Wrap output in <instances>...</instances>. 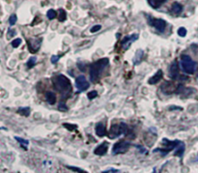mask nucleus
I'll use <instances>...</instances> for the list:
<instances>
[{"instance_id":"f257e3e1","label":"nucleus","mask_w":198,"mask_h":173,"mask_svg":"<svg viewBox=\"0 0 198 173\" xmlns=\"http://www.w3.org/2000/svg\"><path fill=\"white\" fill-rule=\"evenodd\" d=\"M53 85L55 89L61 94H70L72 91V84L70 79L63 75H58L52 79Z\"/></svg>"},{"instance_id":"f03ea898","label":"nucleus","mask_w":198,"mask_h":173,"mask_svg":"<svg viewBox=\"0 0 198 173\" xmlns=\"http://www.w3.org/2000/svg\"><path fill=\"white\" fill-rule=\"evenodd\" d=\"M108 63H109V61H108L107 58H103V59H100V60H98L97 62H95L94 64L91 65V67H90V78H91V81H93V82L98 81L100 72L103 71V69L104 67L107 66Z\"/></svg>"},{"instance_id":"7ed1b4c3","label":"nucleus","mask_w":198,"mask_h":173,"mask_svg":"<svg viewBox=\"0 0 198 173\" xmlns=\"http://www.w3.org/2000/svg\"><path fill=\"white\" fill-rule=\"evenodd\" d=\"M128 132V126L125 123H120V124L112 125L109 132H108V137L110 139H113L120 136L121 134H126Z\"/></svg>"},{"instance_id":"20e7f679","label":"nucleus","mask_w":198,"mask_h":173,"mask_svg":"<svg viewBox=\"0 0 198 173\" xmlns=\"http://www.w3.org/2000/svg\"><path fill=\"white\" fill-rule=\"evenodd\" d=\"M181 65H182L183 70L186 73H188V74H193L196 70V63L187 54L182 55Z\"/></svg>"},{"instance_id":"39448f33","label":"nucleus","mask_w":198,"mask_h":173,"mask_svg":"<svg viewBox=\"0 0 198 173\" xmlns=\"http://www.w3.org/2000/svg\"><path fill=\"white\" fill-rule=\"evenodd\" d=\"M131 147V143L129 141L126 140H121L115 143L113 148H112V154L113 155H119V154H124L126 153Z\"/></svg>"},{"instance_id":"423d86ee","label":"nucleus","mask_w":198,"mask_h":173,"mask_svg":"<svg viewBox=\"0 0 198 173\" xmlns=\"http://www.w3.org/2000/svg\"><path fill=\"white\" fill-rule=\"evenodd\" d=\"M76 85L79 91H85L88 89L89 82L87 81V79L84 76H77V78L76 79Z\"/></svg>"},{"instance_id":"0eeeda50","label":"nucleus","mask_w":198,"mask_h":173,"mask_svg":"<svg viewBox=\"0 0 198 173\" xmlns=\"http://www.w3.org/2000/svg\"><path fill=\"white\" fill-rule=\"evenodd\" d=\"M151 24L155 26V28L160 32H164L166 28V22L164 20H161V18H155L151 21Z\"/></svg>"},{"instance_id":"6e6552de","label":"nucleus","mask_w":198,"mask_h":173,"mask_svg":"<svg viewBox=\"0 0 198 173\" xmlns=\"http://www.w3.org/2000/svg\"><path fill=\"white\" fill-rule=\"evenodd\" d=\"M138 39V35L137 34H133V35L131 36H128L126 37L125 39L123 40V43H122V45H123V48L124 49H128L130 48V45L133 43V42H135Z\"/></svg>"},{"instance_id":"1a4fd4ad","label":"nucleus","mask_w":198,"mask_h":173,"mask_svg":"<svg viewBox=\"0 0 198 173\" xmlns=\"http://www.w3.org/2000/svg\"><path fill=\"white\" fill-rule=\"evenodd\" d=\"M179 75V66H178L177 61H174L169 68V76L171 78H176Z\"/></svg>"},{"instance_id":"9d476101","label":"nucleus","mask_w":198,"mask_h":173,"mask_svg":"<svg viewBox=\"0 0 198 173\" xmlns=\"http://www.w3.org/2000/svg\"><path fill=\"white\" fill-rule=\"evenodd\" d=\"M107 150H108V143L107 142H103V143L99 145L98 147L95 149L94 153L98 156H103V155H106V154Z\"/></svg>"},{"instance_id":"9b49d317","label":"nucleus","mask_w":198,"mask_h":173,"mask_svg":"<svg viewBox=\"0 0 198 173\" xmlns=\"http://www.w3.org/2000/svg\"><path fill=\"white\" fill-rule=\"evenodd\" d=\"M42 43V39H39V40H31L28 41V45H29V51L30 52L32 53H35L39 48H40V45Z\"/></svg>"},{"instance_id":"f8f14e48","label":"nucleus","mask_w":198,"mask_h":173,"mask_svg":"<svg viewBox=\"0 0 198 173\" xmlns=\"http://www.w3.org/2000/svg\"><path fill=\"white\" fill-rule=\"evenodd\" d=\"M96 133L97 136H100V137H103L106 134V127L103 124V123H98L96 126Z\"/></svg>"},{"instance_id":"ddd939ff","label":"nucleus","mask_w":198,"mask_h":173,"mask_svg":"<svg viewBox=\"0 0 198 173\" xmlns=\"http://www.w3.org/2000/svg\"><path fill=\"white\" fill-rule=\"evenodd\" d=\"M162 76H164V73H162V71L158 70L157 72V74L149 79V83L150 84H156V83H158L162 78Z\"/></svg>"},{"instance_id":"4468645a","label":"nucleus","mask_w":198,"mask_h":173,"mask_svg":"<svg viewBox=\"0 0 198 173\" xmlns=\"http://www.w3.org/2000/svg\"><path fill=\"white\" fill-rule=\"evenodd\" d=\"M182 11H183V6H182L180 3H177V2L173 3L171 7V13L173 15L178 16V15H180L182 13Z\"/></svg>"},{"instance_id":"2eb2a0df","label":"nucleus","mask_w":198,"mask_h":173,"mask_svg":"<svg viewBox=\"0 0 198 173\" xmlns=\"http://www.w3.org/2000/svg\"><path fill=\"white\" fill-rule=\"evenodd\" d=\"M175 153H174V156H177V157H182L183 156V154L185 152V144L184 142H180L179 145L177 146V147L175 148Z\"/></svg>"},{"instance_id":"dca6fc26","label":"nucleus","mask_w":198,"mask_h":173,"mask_svg":"<svg viewBox=\"0 0 198 173\" xmlns=\"http://www.w3.org/2000/svg\"><path fill=\"white\" fill-rule=\"evenodd\" d=\"M45 99L49 105H54L56 103V96L52 92H46L45 94Z\"/></svg>"},{"instance_id":"f3484780","label":"nucleus","mask_w":198,"mask_h":173,"mask_svg":"<svg viewBox=\"0 0 198 173\" xmlns=\"http://www.w3.org/2000/svg\"><path fill=\"white\" fill-rule=\"evenodd\" d=\"M15 139L17 140L22 148H24L25 150H27V147H28V144H29V141L26 140V139H23L21 137H18V136H15Z\"/></svg>"},{"instance_id":"a211bd4d","label":"nucleus","mask_w":198,"mask_h":173,"mask_svg":"<svg viewBox=\"0 0 198 173\" xmlns=\"http://www.w3.org/2000/svg\"><path fill=\"white\" fill-rule=\"evenodd\" d=\"M148 1L153 8H158V7H161L162 4H164L166 0H148Z\"/></svg>"},{"instance_id":"6ab92c4d","label":"nucleus","mask_w":198,"mask_h":173,"mask_svg":"<svg viewBox=\"0 0 198 173\" xmlns=\"http://www.w3.org/2000/svg\"><path fill=\"white\" fill-rule=\"evenodd\" d=\"M18 112L21 114V115H23V116H29V113H30V108L29 107H21V108H18Z\"/></svg>"},{"instance_id":"aec40b11","label":"nucleus","mask_w":198,"mask_h":173,"mask_svg":"<svg viewBox=\"0 0 198 173\" xmlns=\"http://www.w3.org/2000/svg\"><path fill=\"white\" fill-rule=\"evenodd\" d=\"M36 61H37V58L35 56H32L31 58H29V60L27 61V67L28 68H32L35 66V64H36Z\"/></svg>"},{"instance_id":"412c9836","label":"nucleus","mask_w":198,"mask_h":173,"mask_svg":"<svg viewBox=\"0 0 198 173\" xmlns=\"http://www.w3.org/2000/svg\"><path fill=\"white\" fill-rule=\"evenodd\" d=\"M143 56V51H137L136 52V56L134 58V64H138L141 61V58Z\"/></svg>"},{"instance_id":"4be33fe9","label":"nucleus","mask_w":198,"mask_h":173,"mask_svg":"<svg viewBox=\"0 0 198 173\" xmlns=\"http://www.w3.org/2000/svg\"><path fill=\"white\" fill-rule=\"evenodd\" d=\"M66 167L69 168V169H71V170L75 171V172H77V173H87V171H85V170H83V169H81V168H79V167L70 166V165H67V166H66Z\"/></svg>"},{"instance_id":"5701e85b","label":"nucleus","mask_w":198,"mask_h":173,"mask_svg":"<svg viewBox=\"0 0 198 173\" xmlns=\"http://www.w3.org/2000/svg\"><path fill=\"white\" fill-rule=\"evenodd\" d=\"M66 17H67L66 12L64 10L60 9L59 10V16H58V20H59V21H64L66 20Z\"/></svg>"},{"instance_id":"b1692460","label":"nucleus","mask_w":198,"mask_h":173,"mask_svg":"<svg viewBox=\"0 0 198 173\" xmlns=\"http://www.w3.org/2000/svg\"><path fill=\"white\" fill-rule=\"evenodd\" d=\"M17 20H18V18H17V15H12V16L10 17V18H9V23H10V25H15V22H17Z\"/></svg>"},{"instance_id":"393cba45","label":"nucleus","mask_w":198,"mask_h":173,"mask_svg":"<svg viewBox=\"0 0 198 173\" xmlns=\"http://www.w3.org/2000/svg\"><path fill=\"white\" fill-rule=\"evenodd\" d=\"M56 17V12L54 10H48V18H49V20H53L54 18Z\"/></svg>"},{"instance_id":"a878e982","label":"nucleus","mask_w":198,"mask_h":173,"mask_svg":"<svg viewBox=\"0 0 198 173\" xmlns=\"http://www.w3.org/2000/svg\"><path fill=\"white\" fill-rule=\"evenodd\" d=\"M21 44V39H19V38H17V39H15L13 42H12V47L13 48H18L19 47V45Z\"/></svg>"},{"instance_id":"bb28decb","label":"nucleus","mask_w":198,"mask_h":173,"mask_svg":"<svg viewBox=\"0 0 198 173\" xmlns=\"http://www.w3.org/2000/svg\"><path fill=\"white\" fill-rule=\"evenodd\" d=\"M178 35L181 36V37H185L187 35V29L184 28V27H181L178 29Z\"/></svg>"},{"instance_id":"cd10ccee","label":"nucleus","mask_w":198,"mask_h":173,"mask_svg":"<svg viewBox=\"0 0 198 173\" xmlns=\"http://www.w3.org/2000/svg\"><path fill=\"white\" fill-rule=\"evenodd\" d=\"M87 96H88L89 100H93V99H95L97 96H98V92H97V91H91V92H89Z\"/></svg>"},{"instance_id":"c85d7f7f","label":"nucleus","mask_w":198,"mask_h":173,"mask_svg":"<svg viewBox=\"0 0 198 173\" xmlns=\"http://www.w3.org/2000/svg\"><path fill=\"white\" fill-rule=\"evenodd\" d=\"M64 127L65 128H67L68 130H76L77 127L76 126V125H73V126H72V124H67V123H64Z\"/></svg>"},{"instance_id":"c756f323","label":"nucleus","mask_w":198,"mask_h":173,"mask_svg":"<svg viewBox=\"0 0 198 173\" xmlns=\"http://www.w3.org/2000/svg\"><path fill=\"white\" fill-rule=\"evenodd\" d=\"M58 108H59V110H61V111H67L68 107H67V106H66L64 103H61L60 105H59V106H58Z\"/></svg>"},{"instance_id":"7c9ffc66","label":"nucleus","mask_w":198,"mask_h":173,"mask_svg":"<svg viewBox=\"0 0 198 173\" xmlns=\"http://www.w3.org/2000/svg\"><path fill=\"white\" fill-rule=\"evenodd\" d=\"M100 28H102V26H100V25H95V26H93V27L91 28V32L92 33L98 32L99 30H100Z\"/></svg>"},{"instance_id":"2f4dec72","label":"nucleus","mask_w":198,"mask_h":173,"mask_svg":"<svg viewBox=\"0 0 198 173\" xmlns=\"http://www.w3.org/2000/svg\"><path fill=\"white\" fill-rule=\"evenodd\" d=\"M103 173H121V171L118 170V169H114V168H111L109 170H106V171H103Z\"/></svg>"},{"instance_id":"473e14b6","label":"nucleus","mask_w":198,"mask_h":173,"mask_svg":"<svg viewBox=\"0 0 198 173\" xmlns=\"http://www.w3.org/2000/svg\"><path fill=\"white\" fill-rule=\"evenodd\" d=\"M59 60V56L58 55H53V56H51V58H50V61H51V63H56L57 61Z\"/></svg>"},{"instance_id":"72a5a7b5","label":"nucleus","mask_w":198,"mask_h":173,"mask_svg":"<svg viewBox=\"0 0 198 173\" xmlns=\"http://www.w3.org/2000/svg\"><path fill=\"white\" fill-rule=\"evenodd\" d=\"M15 30L10 29V30H9V35H8V36H9V37H13V36L15 35Z\"/></svg>"},{"instance_id":"f704fd0d","label":"nucleus","mask_w":198,"mask_h":173,"mask_svg":"<svg viewBox=\"0 0 198 173\" xmlns=\"http://www.w3.org/2000/svg\"><path fill=\"white\" fill-rule=\"evenodd\" d=\"M197 161H198V158H197Z\"/></svg>"},{"instance_id":"c9c22d12","label":"nucleus","mask_w":198,"mask_h":173,"mask_svg":"<svg viewBox=\"0 0 198 173\" xmlns=\"http://www.w3.org/2000/svg\"><path fill=\"white\" fill-rule=\"evenodd\" d=\"M197 76H198V75H197Z\"/></svg>"}]
</instances>
